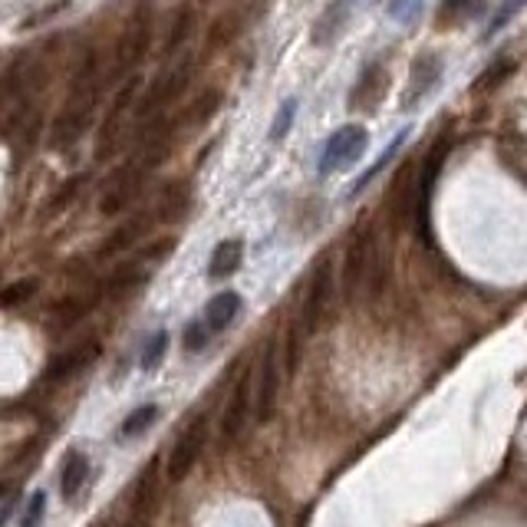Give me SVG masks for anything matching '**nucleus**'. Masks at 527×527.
Listing matches in <instances>:
<instances>
[{"instance_id":"obj_1","label":"nucleus","mask_w":527,"mask_h":527,"mask_svg":"<svg viewBox=\"0 0 527 527\" xmlns=\"http://www.w3.org/2000/svg\"><path fill=\"white\" fill-rule=\"evenodd\" d=\"M99 89H103V79H99V54L89 50L73 73V86H70V96H66L60 116L54 119V136H50V145L54 149H70L76 142L83 139L89 119H93V109L99 103Z\"/></svg>"},{"instance_id":"obj_19","label":"nucleus","mask_w":527,"mask_h":527,"mask_svg":"<svg viewBox=\"0 0 527 527\" xmlns=\"http://www.w3.org/2000/svg\"><path fill=\"white\" fill-rule=\"evenodd\" d=\"M155 501H159V458H152L149 468L139 474L136 498H132V511H136V517H152Z\"/></svg>"},{"instance_id":"obj_10","label":"nucleus","mask_w":527,"mask_h":527,"mask_svg":"<svg viewBox=\"0 0 527 527\" xmlns=\"http://www.w3.org/2000/svg\"><path fill=\"white\" fill-rule=\"evenodd\" d=\"M99 353H103V343H99V340H83V343L70 346V350H63V353L54 356V359L46 363L44 379H46V383L70 379L73 373H79V369L93 366V363L99 359Z\"/></svg>"},{"instance_id":"obj_28","label":"nucleus","mask_w":527,"mask_h":527,"mask_svg":"<svg viewBox=\"0 0 527 527\" xmlns=\"http://www.w3.org/2000/svg\"><path fill=\"white\" fill-rule=\"evenodd\" d=\"M165 353H169V333H165V330H159V333H152L149 340H145V346H142L139 366L145 369V373H152V369H155L161 359H165Z\"/></svg>"},{"instance_id":"obj_20","label":"nucleus","mask_w":527,"mask_h":527,"mask_svg":"<svg viewBox=\"0 0 527 527\" xmlns=\"http://www.w3.org/2000/svg\"><path fill=\"white\" fill-rule=\"evenodd\" d=\"M192 205V192H188V182H169L159 194V218L161 221H178V218L188 211Z\"/></svg>"},{"instance_id":"obj_9","label":"nucleus","mask_w":527,"mask_h":527,"mask_svg":"<svg viewBox=\"0 0 527 527\" xmlns=\"http://www.w3.org/2000/svg\"><path fill=\"white\" fill-rule=\"evenodd\" d=\"M330 301H333V264L323 258L317 264V270H313L310 291H307V301H303V326H307V333H313L320 326Z\"/></svg>"},{"instance_id":"obj_23","label":"nucleus","mask_w":527,"mask_h":527,"mask_svg":"<svg viewBox=\"0 0 527 527\" xmlns=\"http://www.w3.org/2000/svg\"><path fill=\"white\" fill-rule=\"evenodd\" d=\"M221 103H225V93H221V89H205L202 96L194 99V106L188 109L185 122H188V126H205L208 119L215 116L218 109H221Z\"/></svg>"},{"instance_id":"obj_33","label":"nucleus","mask_w":527,"mask_h":527,"mask_svg":"<svg viewBox=\"0 0 527 527\" xmlns=\"http://www.w3.org/2000/svg\"><path fill=\"white\" fill-rule=\"evenodd\" d=\"M293 116H297V99H287L284 106H280V112H277V119H274V126H270V139L274 142H280L287 132H291V122H293Z\"/></svg>"},{"instance_id":"obj_5","label":"nucleus","mask_w":527,"mask_h":527,"mask_svg":"<svg viewBox=\"0 0 527 527\" xmlns=\"http://www.w3.org/2000/svg\"><path fill=\"white\" fill-rule=\"evenodd\" d=\"M373 260H376V235H373V227H359L353 235V241L346 244V254H343V293L346 297H353V293L363 287V280H366Z\"/></svg>"},{"instance_id":"obj_7","label":"nucleus","mask_w":527,"mask_h":527,"mask_svg":"<svg viewBox=\"0 0 527 527\" xmlns=\"http://www.w3.org/2000/svg\"><path fill=\"white\" fill-rule=\"evenodd\" d=\"M188 79H192V60H185V63H178L172 70V73H161L155 83H152V89L145 93V99H142L139 106V116L149 119L152 112H159V109L172 106L175 99L182 96L185 86H188Z\"/></svg>"},{"instance_id":"obj_2","label":"nucleus","mask_w":527,"mask_h":527,"mask_svg":"<svg viewBox=\"0 0 527 527\" xmlns=\"http://www.w3.org/2000/svg\"><path fill=\"white\" fill-rule=\"evenodd\" d=\"M149 44H152V4L149 0H142L139 7L132 11L122 37H119L112 76H129L132 70L142 63V56L149 54Z\"/></svg>"},{"instance_id":"obj_14","label":"nucleus","mask_w":527,"mask_h":527,"mask_svg":"<svg viewBox=\"0 0 527 527\" xmlns=\"http://www.w3.org/2000/svg\"><path fill=\"white\" fill-rule=\"evenodd\" d=\"M145 227H149V218L139 215V218H132V221H126L122 227H116L112 235L103 241V248L96 251V258L99 260H109V258H119L122 251H129L136 241H139L142 235H145Z\"/></svg>"},{"instance_id":"obj_12","label":"nucleus","mask_w":527,"mask_h":527,"mask_svg":"<svg viewBox=\"0 0 527 527\" xmlns=\"http://www.w3.org/2000/svg\"><path fill=\"white\" fill-rule=\"evenodd\" d=\"M251 373L237 379L235 389H231V399H227V409L221 416V435L225 441H235L244 429V422H248V412H251Z\"/></svg>"},{"instance_id":"obj_32","label":"nucleus","mask_w":527,"mask_h":527,"mask_svg":"<svg viewBox=\"0 0 527 527\" xmlns=\"http://www.w3.org/2000/svg\"><path fill=\"white\" fill-rule=\"evenodd\" d=\"M402 142H406V129H402V132H399V136H396V139L389 142V149L383 152V155H379V161H376V165H373V169H369V172L363 175V178H359V182H356L353 194H359V192H363V188H366V185L373 182V178H376V175L383 172V169H386L389 161H392V155H396V152L402 149Z\"/></svg>"},{"instance_id":"obj_31","label":"nucleus","mask_w":527,"mask_h":527,"mask_svg":"<svg viewBox=\"0 0 527 527\" xmlns=\"http://www.w3.org/2000/svg\"><path fill=\"white\" fill-rule=\"evenodd\" d=\"M37 293V280H17V284H7L0 291V307H21Z\"/></svg>"},{"instance_id":"obj_22","label":"nucleus","mask_w":527,"mask_h":527,"mask_svg":"<svg viewBox=\"0 0 527 527\" xmlns=\"http://www.w3.org/2000/svg\"><path fill=\"white\" fill-rule=\"evenodd\" d=\"M482 7H484L482 0H441L439 13H435V23H439V27H455V23L474 17Z\"/></svg>"},{"instance_id":"obj_13","label":"nucleus","mask_w":527,"mask_h":527,"mask_svg":"<svg viewBox=\"0 0 527 527\" xmlns=\"http://www.w3.org/2000/svg\"><path fill=\"white\" fill-rule=\"evenodd\" d=\"M439 76H441L439 60L432 54H422L419 60L412 63V86H409V93H406V99H402V109H416V103L439 83Z\"/></svg>"},{"instance_id":"obj_18","label":"nucleus","mask_w":527,"mask_h":527,"mask_svg":"<svg viewBox=\"0 0 527 527\" xmlns=\"http://www.w3.org/2000/svg\"><path fill=\"white\" fill-rule=\"evenodd\" d=\"M241 260H244V241H241V237H227V241H221L215 248V254H211L208 277H215V280L231 277V274L241 268Z\"/></svg>"},{"instance_id":"obj_21","label":"nucleus","mask_w":527,"mask_h":527,"mask_svg":"<svg viewBox=\"0 0 527 527\" xmlns=\"http://www.w3.org/2000/svg\"><path fill=\"white\" fill-rule=\"evenodd\" d=\"M86 474H89L86 455H79V452L66 455V465H63V472H60V495L63 498L79 495V488L86 484Z\"/></svg>"},{"instance_id":"obj_39","label":"nucleus","mask_w":527,"mask_h":527,"mask_svg":"<svg viewBox=\"0 0 527 527\" xmlns=\"http://www.w3.org/2000/svg\"><path fill=\"white\" fill-rule=\"evenodd\" d=\"M515 70V63L511 60H505V63H498L495 70H488V73L482 76V86H495V83H501V76L511 73Z\"/></svg>"},{"instance_id":"obj_26","label":"nucleus","mask_w":527,"mask_h":527,"mask_svg":"<svg viewBox=\"0 0 527 527\" xmlns=\"http://www.w3.org/2000/svg\"><path fill=\"white\" fill-rule=\"evenodd\" d=\"M192 23H194V7H192V4H185L182 11L175 13V21H172V30H169V40H165V56H172L175 50H178V46L188 40Z\"/></svg>"},{"instance_id":"obj_24","label":"nucleus","mask_w":527,"mask_h":527,"mask_svg":"<svg viewBox=\"0 0 527 527\" xmlns=\"http://www.w3.org/2000/svg\"><path fill=\"white\" fill-rule=\"evenodd\" d=\"M241 23H244V21H241V11L221 13V17L215 21V27H211V33H208V50L231 44L237 33H241Z\"/></svg>"},{"instance_id":"obj_16","label":"nucleus","mask_w":527,"mask_h":527,"mask_svg":"<svg viewBox=\"0 0 527 527\" xmlns=\"http://www.w3.org/2000/svg\"><path fill=\"white\" fill-rule=\"evenodd\" d=\"M353 4L356 0H333V4L320 13V21L313 23V44L317 46L333 44V37L343 30V23H346V17H350V11H353Z\"/></svg>"},{"instance_id":"obj_17","label":"nucleus","mask_w":527,"mask_h":527,"mask_svg":"<svg viewBox=\"0 0 527 527\" xmlns=\"http://www.w3.org/2000/svg\"><path fill=\"white\" fill-rule=\"evenodd\" d=\"M237 313H241V293H235V291L215 293V297L208 301V307H205L208 330H211V333H221V330H227V326L235 323Z\"/></svg>"},{"instance_id":"obj_6","label":"nucleus","mask_w":527,"mask_h":527,"mask_svg":"<svg viewBox=\"0 0 527 527\" xmlns=\"http://www.w3.org/2000/svg\"><path fill=\"white\" fill-rule=\"evenodd\" d=\"M139 83H142V76L129 73V76H126V83L119 86L116 99H112V109H109L106 122H103V129H99L96 159H106L109 152L116 149L119 132H122V119H126V112H129V106H132V99H136V93H139Z\"/></svg>"},{"instance_id":"obj_40","label":"nucleus","mask_w":527,"mask_h":527,"mask_svg":"<svg viewBox=\"0 0 527 527\" xmlns=\"http://www.w3.org/2000/svg\"><path fill=\"white\" fill-rule=\"evenodd\" d=\"M4 96H7V76H0V106H4Z\"/></svg>"},{"instance_id":"obj_25","label":"nucleus","mask_w":527,"mask_h":527,"mask_svg":"<svg viewBox=\"0 0 527 527\" xmlns=\"http://www.w3.org/2000/svg\"><path fill=\"white\" fill-rule=\"evenodd\" d=\"M89 310V301H83V297H66V301H60L54 307V326L56 330H70V326H76V323L86 317Z\"/></svg>"},{"instance_id":"obj_36","label":"nucleus","mask_w":527,"mask_h":527,"mask_svg":"<svg viewBox=\"0 0 527 527\" xmlns=\"http://www.w3.org/2000/svg\"><path fill=\"white\" fill-rule=\"evenodd\" d=\"M79 185H83V175H76V178H70V182L63 185V192L56 194L54 202H50V211H63L70 202H73V194L79 192Z\"/></svg>"},{"instance_id":"obj_4","label":"nucleus","mask_w":527,"mask_h":527,"mask_svg":"<svg viewBox=\"0 0 527 527\" xmlns=\"http://www.w3.org/2000/svg\"><path fill=\"white\" fill-rule=\"evenodd\" d=\"M205 441H208V419L205 416H198V419H194L192 425L178 435L175 449L169 452V462H165V474H169V482L178 484L192 474L198 455H202V449H205Z\"/></svg>"},{"instance_id":"obj_15","label":"nucleus","mask_w":527,"mask_h":527,"mask_svg":"<svg viewBox=\"0 0 527 527\" xmlns=\"http://www.w3.org/2000/svg\"><path fill=\"white\" fill-rule=\"evenodd\" d=\"M383 89H386V70H383V63L376 60V63H369L366 70H363L356 89L350 93V109H373V103L379 99Z\"/></svg>"},{"instance_id":"obj_3","label":"nucleus","mask_w":527,"mask_h":527,"mask_svg":"<svg viewBox=\"0 0 527 527\" xmlns=\"http://www.w3.org/2000/svg\"><path fill=\"white\" fill-rule=\"evenodd\" d=\"M449 152H452V136H445L441 142H435V145H432V152L425 155V161H422L419 182H416V188L409 192V198H412V215H416V225H419L422 241H429V237H432V231H429L432 192H435V185H439L441 165H445V159H449Z\"/></svg>"},{"instance_id":"obj_30","label":"nucleus","mask_w":527,"mask_h":527,"mask_svg":"<svg viewBox=\"0 0 527 527\" xmlns=\"http://www.w3.org/2000/svg\"><path fill=\"white\" fill-rule=\"evenodd\" d=\"M524 7H527V0H505V4H501V7H498L495 13H491V23L484 27V40H491L495 33L505 30V23L511 21V17H515L517 11H524Z\"/></svg>"},{"instance_id":"obj_37","label":"nucleus","mask_w":527,"mask_h":527,"mask_svg":"<svg viewBox=\"0 0 527 527\" xmlns=\"http://www.w3.org/2000/svg\"><path fill=\"white\" fill-rule=\"evenodd\" d=\"M70 7V0H56V4H50V7H44L40 13H33V17H27V21L21 23L23 30H30V27H37V23H44V21H50L54 13H60V11H66Z\"/></svg>"},{"instance_id":"obj_27","label":"nucleus","mask_w":527,"mask_h":527,"mask_svg":"<svg viewBox=\"0 0 527 527\" xmlns=\"http://www.w3.org/2000/svg\"><path fill=\"white\" fill-rule=\"evenodd\" d=\"M149 280V270H142L139 264H126V268H119L112 277L106 280V291L109 293H126L132 287H142Z\"/></svg>"},{"instance_id":"obj_38","label":"nucleus","mask_w":527,"mask_h":527,"mask_svg":"<svg viewBox=\"0 0 527 527\" xmlns=\"http://www.w3.org/2000/svg\"><path fill=\"white\" fill-rule=\"evenodd\" d=\"M44 491H37V495L30 498V505H27V515H23V524L27 527H33L37 524V521H40V517H44Z\"/></svg>"},{"instance_id":"obj_35","label":"nucleus","mask_w":527,"mask_h":527,"mask_svg":"<svg viewBox=\"0 0 527 527\" xmlns=\"http://www.w3.org/2000/svg\"><path fill=\"white\" fill-rule=\"evenodd\" d=\"M301 366V326L293 323L291 330H287V359H284V369H287V376H293Z\"/></svg>"},{"instance_id":"obj_34","label":"nucleus","mask_w":527,"mask_h":527,"mask_svg":"<svg viewBox=\"0 0 527 527\" xmlns=\"http://www.w3.org/2000/svg\"><path fill=\"white\" fill-rule=\"evenodd\" d=\"M208 333H211L208 323H202V320L188 323V326H185V350H188V353H202L208 346Z\"/></svg>"},{"instance_id":"obj_11","label":"nucleus","mask_w":527,"mask_h":527,"mask_svg":"<svg viewBox=\"0 0 527 527\" xmlns=\"http://www.w3.org/2000/svg\"><path fill=\"white\" fill-rule=\"evenodd\" d=\"M277 389H280V363H277V343L270 340L264 346V359H260V383L258 396H254V412L258 422H270L274 409H277Z\"/></svg>"},{"instance_id":"obj_8","label":"nucleus","mask_w":527,"mask_h":527,"mask_svg":"<svg viewBox=\"0 0 527 527\" xmlns=\"http://www.w3.org/2000/svg\"><path fill=\"white\" fill-rule=\"evenodd\" d=\"M366 149V129L363 126H343L330 136L320 155V175H330L333 169H343L346 161H353L359 152Z\"/></svg>"},{"instance_id":"obj_29","label":"nucleus","mask_w":527,"mask_h":527,"mask_svg":"<svg viewBox=\"0 0 527 527\" xmlns=\"http://www.w3.org/2000/svg\"><path fill=\"white\" fill-rule=\"evenodd\" d=\"M155 419H159V406L145 402V406H139L136 412H129V419L122 422V435H126V439H136V435H142L145 429H152Z\"/></svg>"}]
</instances>
